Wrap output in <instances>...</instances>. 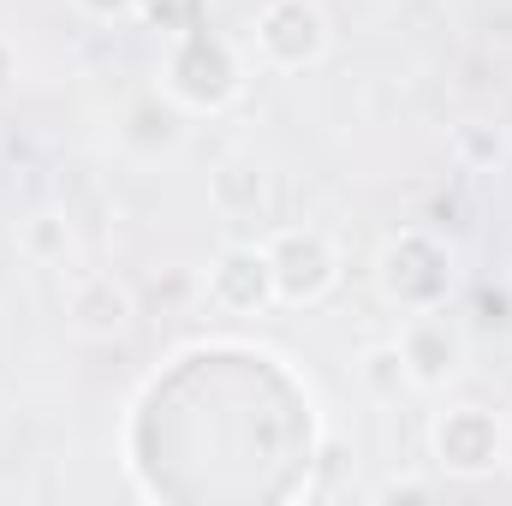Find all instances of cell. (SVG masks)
<instances>
[{
    "instance_id": "obj_2",
    "label": "cell",
    "mask_w": 512,
    "mask_h": 506,
    "mask_svg": "<svg viewBox=\"0 0 512 506\" xmlns=\"http://www.w3.org/2000/svg\"><path fill=\"white\" fill-rule=\"evenodd\" d=\"M161 90L185 114H221V108H233L245 96V54L215 24H197L185 36H167Z\"/></svg>"
},
{
    "instance_id": "obj_1",
    "label": "cell",
    "mask_w": 512,
    "mask_h": 506,
    "mask_svg": "<svg viewBox=\"0 0 512 506\" xmlns=\"http://www.w3.org/2000/svg\"><path fill=\"white\" fill-rule=\"evenodd\" d=\"M453 286H459V251H453L447 233L399 227V233L382 239V251H376V292H382L387 310H399V316L441 310V304H453Z\"/></svg>"
},
{
    "instance_id": "obj_17",
    "label": "cell",
    "mask_w": 512,
    "mask_h": 506,
    "mask_svg": "<svg viewBox=\"0 0 512 506\" xmlns=\"http://www.w3.org/2000/svg\"><path fill=\"white\" fill-rule=\"evenodd\" d=\"M12 78H18V54H12V42L0 36V90H6Z\"/></svg>"
},
{
    "instance_id": "obj_6",
    "label": "cell",
    "mask_w": 512,
    "mask_h": 506,
    "mask_svg": "<svg viewBox=\"0 0 512 506\" xmlns=\"http://www.w3.org/2000/svg\"><path fill=\"white\" fill-rule=\"evenodd\" d=\"M328 12L316 0H262L251 18V54L268 72H310L328 60Z\"/></svg>"
},
{
    "instance_id": "obj_9",
    "label": "cell",
    "mask_w": 512,
    "mask_h": 506,
    "mask_svg": "<svg viewBox=\"0 0 512 506\" xmlns=\"http://www.w3.org/2000/svg\"><path fill=\"white\" fill-rule=\"evenodd\" d=\"M131 322H137V298H131L126 280H114L102 268L72 274V286H66V328L72 334H84V340H126Z\"/></svg>"
},
{
    "instance_id": "obj_14",
    "label": "cell",
    "mask_w": 512,
    "mask_h": 506,
    "mask_svg": "<svg viewBox=\"0 0 512 506\" xmlns=\"http://www.w3.org/2000/svg\"><path fill=\"white\" fill-rule=\"evenodd\" d=\"M364 376L376 381V393H393V387H405V370H399V352H393V340L376 346L370 358H364Z\"/></svg>"
},
{
    "instance_id": "obj_7",
    "label": "cell",
    "mask_w": 512,
    "mask_h": 506,
    "mask_svg": "<svg viewBox=\"0 0 512 506\" xmlns=\"http://www.w3.org/2000/svg\"><path fill=\"white\" fill-rule=\"evenodd\" d=\"M203 292H209V304L221 316H262V310H274L280 298H274V268H268L262 239L256 245H245V239L239 245H221L215 262H209Z\"/></svg>"
},
{
    "instance_id": "obj_3",
    "label": "cell",
    "mask_w": 512,
    "mask_h": 506,
    "mask_svg": "<svg viewBox=\"0 0 512 506\" xmlns=\"http://www.w3.org/2000/svg\"><path fill=\"white\" fill-rule=\"evenodd\" d=\"M393 352H399L405 387H417V393H447L453 381L465 376V364H471V334H465L459 316L441 304V310L399 316Z\"/></svg>"
},
{
    "instance_id": "obj_15",
    "label": "cell",
    "mask_w": 512,
    "mask_h": 506,
    "mask_svg": "<svg viewBox=\"0 0 512 506\" xmlns=\"http://www.w3.org/2000/svg\"><path fill=\"white\" fill-rule=\"evenodd\" d=\"M435 495V483H423V477H387L382 489H376V501L393 506V501H429Z\"/></svg>"
},
{
    "instance_id": "obj_10",
    "label": "cell",
    "mask_w": 512,
    "mask_h": 506,
    "mask_svg": "<svg viewBox=\"0 0 512 506\" xmlns=\"http://www.w3.org/2000/svg\"><path fill=\"white\" fill-rule=\"evenodd\" d=\"M209 203H215V215H227V221H256V215L268 209V167L251 161V155L215 161V173H209Z\"/></svg>"
},
{
    "instance_id": "obj_13",
    "label": "cell",
    "mask_w": 512,
    "mask_h": 506,
    "mask_svg": "<svg viewBox=\"0 0 512 506\" xmlns=\"http://www.w3.org/2000/svg\"><path fill=\"white\" fill-rule=\"evenodd\" d=\"M66 251H72V233H66V221L54 209L24 221V256L30 262H66Z\"/></svg>"
},
{
    "instance_id": "obj_11",
    "label": "cell",
    "mask_w": 512,
    "mask_h": 506,
    "mask_svg": "<svg viewBox=\"0 0 512 506\" xmlns=\"http://www.w3.org/2000/svg\"><path fill=\"white\" fill-rule=\"evenodd\" d=\"M453 155L465 173H495L507 161V126L501 120H459L453 126Z\"/></svg>"
},
{
    "instance_id": "obj_5",
    "label": "cell",
    "mask_w": 512,
    "mask_h": 506,
    "mask_svg": "<svg viewBox=\"0 0 512 506\" xmlns=\"http://www.w3.org/2000/svg\"><path fill=\"white\" fill-rule=\"evenodd\" d=\"M262 251H268V268H274V298L286 310H310V304L334 298V286L346 274L334 239L322 227H274L262 239Z\"/></svg>"
},
{
    "instance_id": "obj_16",
    "label": "cell",
    "mask_w": 512,
    "mask_h": 506,
    "mask_svg": "<svg viewBox=\"0 0 512 506\" xmlns=\"http://www.w3.org/2000/svg\"><path fill=\"white\" fill-rule=\"evenodd\" d=\"M78 12H90V18H102V24H114V18H131V12H137V0H78Z\"/></svg>"
},
{
    "instance_id": "obj_4",
    "label": "cell",
    "mask_w": 512,
    "mask_h": 506,
    "mask_svg": "<svg viewBox=\"0 0 512 506\" xmlns=\"http://www.w3.org/2000/svg\"><path fill=\"white\" fill-rule=\"evenodd\" d=\"M429 453H435V465H441L447 477H459V483L495 477V471L507 465V417H495L489 405L459 399V405L435 411V423H429Z\"/></svg>"
},
{
    "instance_id": "obj_18",
    "label": "cell",
    "mask_w": 512,
    "mask_h": 506,
    "mask_svg": "<svg viewBox=\"0 0 512 506\" xmlns=\"http://www.w3.org/2000/svg\"><path fill=\"white\" fill-rule=\"evenodd\" d=\"M501 471H512V423H507V465H501Z\"/></svg>"
},
{
    "instance_id": "obj_12",
    "label": "cell",
    "mask_w": 512,
    "mask_h": 506,
    "mask_svg": "<svg viewBox=\"0 0 512 506\" xmlns=\"http://www.w3.org/2000/svg\"><path fill=\"white\" fill-rule=\"evenodd\" d=\"M209 12H215V0H137L131 18H143V24L167 42V36H185V30H197V24H209Z\"/></svg>"
},
{
    "instance_id": "obj_8",
    "label": "cell",
    "mask_w": 512,
    "mask_h": 506,
    "mask_svg": "<svg viewBox=\"0 0 512 506\" xmlns=\"http://www.w3.org/2000/svg\"><path fill=\"white\" fill-rule=\"evenodd\" d=\"M185 137H191V114L155 84V90H137L126 108H120V120H114V143L137 155V161H161V155H179L185 149Z\"/></svg>"
}]
</instances>
